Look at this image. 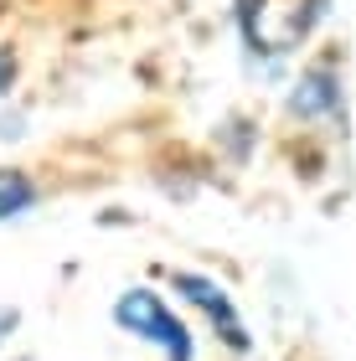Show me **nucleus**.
I'll return each mask as SVG.
<instances>
[{
	"label": "nucleus",
	"instance_id": "1",
	"mask_svg": "<svg viewBox=\"0 0 356 361\" xmlns=\"http://www.w3.org/2000/svg\"><path fill=\"white\" fill-rule=\"evenodd\" d=\"M114 320L124 325V331L155 341V346L166 351L171 361H191V331L171 315V305L160 300V294H150V289H129V294H119Z\"/></svg>",
	"mask_w": 356,
	"mask_h": 361
},
{
	"label": "nucleus",
	"instance_id": "2",
	"mask_svg": "<svg viewBox=\"0 0 356 361\" xmlns=\"http://www.w3.org/2000/svg\"><path fill=\"white\" fill-rule=\"evenodd\" d=\"M176 289H186V300H197L207 315H212V325H222V336H228V346H248L243 341V320L233 315V300H228V289H217L212 279H202V274H176Z\"/></svg>",
	"mask_w": 356,
	"mask_h": 361
},
{
	"label": "nucleus",
	"instance_id": "4",
	"mask_svg": "<svg viewBox=\"0 0 356 361\" xmlns=\"http://www.w3.org/2000/svg\"><path fill=\"white\" fill-rule=\"evenodd\" d=\"M16 83V52H11V47H0V93H6Z\"/></svg>",
	"mask_w": 356,
	"mask_h": 361
},
{
	"label": "nucleus",
	"instance_id": "3",
	"mask_svg": "<svg viewBox=\"0 0 356 361\" xmlns=\"http://www.w3.org/2000/svg\"><path fill=\"white\" fill-rule=\"evenodd\" d=\"M37 202V186L21 176V171H0V217H16Z\"/></svg>",
	"mask_w": 356,
	"mask_h": 361
}]
</instances>
